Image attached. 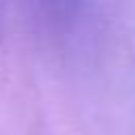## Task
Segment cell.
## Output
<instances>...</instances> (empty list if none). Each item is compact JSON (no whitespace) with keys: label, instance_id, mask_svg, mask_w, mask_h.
<instances>
[{"label":"cell","instance_id":"obj_1","mask_svg":"<svg viewBox=\"0 0 135 135\" xmlns=\"http://www.w3.org/2000/svg\"><path fill=\"white\" fill-rule=\"evenodd\" d=\"M0 11H2V6H0ZM0 21H2V17H0Z\"/></svg>","mask_w":135,"mask_h":135}]
</instances>
